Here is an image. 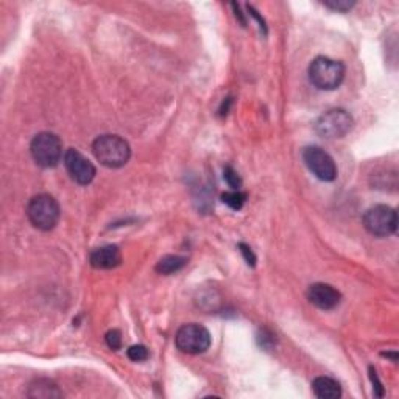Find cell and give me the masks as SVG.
<instances>
[{
	"label": "cell",
	"mask_w": 399,
	"mask_h": 399,
	"mask_svg": "<svg viewBox=\"0 0 399 399\" xmlns=\"http://www.w3.org/2000/svg\"><path fill=\"white\" fill-rule=\"evenodd\" d=\"M92 153L102 166L108 169H120L130 161L131 148L130 144L117 134H103L92 144Z\"/></svg>",
	"instance_id": "obj_1"
},
{
	"label": "cell",
	"mask_w": 399,
	"mask_h": 399,
	"mask_svg": "<svg viewBox=\"0 0 399 399\" xmlns=\"http://www.w3.org/2000/svg\"><path fill=\"white\" fill-rule=\"evenodd\" d=\"M345 72L344 63L318 56L309 66V80L320 91H334L344 83Z\"/></svg>",
	"instance_id": "obj_2"
},
{
	"label": "cell",
	"mask_w": 399,
	"mask_h": 399,
	"mask_svg": "<svg viewBox=\"0 0 399 399\" xmlns=\"http://www.w3.org/2000/svg\"><path fill=\"white\" fill-rule=\"evenodd\" d=\"M61 216L60 204L48 194L33 197L27 204V217L30 223L41 231H50L58 225Z\"/></svg>",
	"instance_id": "obj_3"
},
{
	"label": "cell",
	"mask_w": 399,
	"mask_h": 399,
	"mask_svg": "<svg viewBox=\"0 0 399 399\" xmlns=\"http://www.w3.org/2000/svg\"><path fill=\"white\" fill-rule=\"evenodd\" d=\"M30 155L33 161L42 169H53L58 166L63 155V142L53 133H39L33 138L30 144Z\"/></svg>",
	"instance_id": "obj_4"
},
{
	"label": "cell",
	"mask_w": 399,
	"mask_h": 399,
	"mask_svg": "<svg viewBox=\"0 0 399 399\" xmlns=\"http://www.w3.org/2000/svg\"><path fill=\"white\" fill-rule=\"evenodd\" d=\"M354 119L345 110H329L315 122V133L323 139H340L353 130Z\"/></svg>",
	"instance_id": "obj_5"
},
{
	"label": "cell",
	"mask_w": 399,
	"mask_h": 399,
	"mask_svg": "<svg viewBox=\"0 0 399 399\" xmlns=\"http://www.w3.org/2000/svg\"><path fill=\"white\" fill-rule=\"evenodd\" d=\"M363 226L374 237H388L396 233L398 214L387 204H376L363 216Z\"/></svg>",
	"instance_id": "obj_6"
},
{
	"label": "cell",
	"mask_w": 399,
	"mask_h": 399,
	"mask_svg": "<svg viewBox=\"0 0 399 399\" xmlns=\"http://www.w3.org/2000/svg\"><path fill=\"white\" fill-rule=\"evenodd\" d=\"M175 345L181 353L203 354L211 346V334L198 323L183 325L175 336Z\"/></svg>",
	"instance_id": "obj_7"
},
{
	"label": "cell",
	"mask_w": 399,
	"mask_h": 399,
	"mask_svg": "<svg viewBox=\"0 0 399 399\" xmlns=\"http://www.w3.org/2000/svg\"><path fill=\"white\" fill-rule=\"evenodd\" d=\"M304 164L318 180L331 183L337 178V164L332 156L320 147H308L303 152Z\"/></svg>",
	"instance_id": "obj_8"
},
{
	"label": "cell",
	"mask_w": 399,
	"mask_h": 399,
	"mask_svg": "<svg viewBox=\"0 0 399 399\" xmlns=\"http://www.w3.org/2000/svg\"><path fill=\"white\" fill-rule=\"evenodd\" d=\"M64 167H66L70 178L81 186H88L96 178V167L86 156L78 152L75 148H69L64 153Z\"/></svg>",
	"instance_id": "obj_9"
},
{
	"label": "cell",
	"mask_w": 399,
	"mask_h": 399,
	"mask_svg": "<svg viewBox=\"0 0 399 399\" xmlns=\"http://www.w3.org/2000/svg\"><path fill=\"white\" fill-rule=\"evenodd\" d=\"M308 299L318 309L332 310L340 304L341 295L337 289H334L329 284L317 282L309 287Z\"/></svg>",
	"instance_id": "obj_10"
},
{
	"label": "cell",
	"mask_w": 399,
	"mask_h": 399,
	"mask_svg": "<svg viewBox=\"0 0 399 399\" xmlns=\"http://www.w3.org/2000/svg\"><path fill=\"white\" fill-rule=\"evenodd\" d=\"M91 266L98 270H111L120 266L122 262V253L116 245H105L96 248L89 254Z\"/></svg>",
	"instance_id": "obj_11"
},
{
	"label": "cell",
	"mask_w": 399,
	"mask_h": 399,
	"mask_svg": "<svg viewBox=\"0 0 399 399\" xmlns=\"http://www.w3.org/2000/svg\"><path fill=\"white\" fill-rule=\"evenodd\" d=\"M28 398H38V399H53V398H63V391L53 381L46 379V377H39L34 379L27 391Z\"/></svg>",
	"instance_id": "obj_12"
},
{
	"label": "cell",
	"mask_w": 399,
	"mask_h": 399,
	"mask_svg": "<svg viewBox=\"0 0 399 399\" xmlns=\"http://www.w3.org/2000/svg\"><path fill=\"white\" fill-rule=\"evenodd\" d=\"M313 395L320 399H337L341 396L340 384L327 376H318L312 382Z\"/></svg>",
	"instance_id": "obj_13"
},
{
	"label": "cell",
	"mask_w": 399,
	"mask_h": 399,
	"mask_svg": "<svg viewBox=\"0 0 399 399\" xmlns=\"http://www.w3.org/2000/svg\"><path fill=\"white\" fill-rule=\"evenodd\" d=\"M184 266H186V258L169 254V256H164V258L156 263V272L161 275H172L178 272V270H181Z\"/></svg>",
	"instance_id": "obj_14"
},
{
	"label": "cell",
	"mask_w": 399,
	"mask_h": 399,
	"mask_svg": "<svg viewBox=\"0 0 399 399\" xmlns=\"http://www.w3.org/2000/svg\"><path fill=\"white\" fill-rule=\"evenodd\" d=\"M222 202L226 206H230L231 209L240 211L242 208H244V204L247 202V194H244V192H240V190L226 192V194L222 195Z\"/></svg>",
	"instance_id": "obj_15"
},
{
	"label": "cell",
	"mask_w": 399,
	"mask_h": 399,
	"mask_svg": "<svg viewBox=\"0 0 399 399\" xmlns=\"http://www.w3.org/2000/svg\"><path fill=\"white\" fill-rule=\"evenodd\" d=\"M126 355H128V359L133 362H145L150 358V353H148L147 346L144 345H133L128 348Z\"/></svg>",
	"instance_id": "obj_16"
},
{
	"label": "cell",
	"mask_w": 399,
	"mask_h": 399,
	"mask_svg": "<svg viewBox=\"0 0 399 399\" xmlns=\"http://www.w3.org/2000/svg\"><path fill=\"white\" fill-rule=\"evenodd\" d=\"M223 178L228 186H230L233 190H240L242 188V180L239 174L234 170L231 166H226L223 170Z\"/></svg>",
	"instance_id": "obj_17"
},
{
	"label": "cell",
	"mask_w": 399,
	"mask_h": 399,
	"mask_svg": "<svg viewBox=\"0 0 399 399\" xmlns=\"http://www.w3.org/2000/svg\"><path fill=\"white\" fill-rule=\"evenodd\" d=\"M323 5L332 11L346 13L353 8L355 2H349V0H326V2H323Z\"/></svg>",
	"instance_id": "obj_18"
},
{
	"label": "cell",
	"mask_w": 399,
	"mask_h": 399,
	"mask_svg": "<svg viewBox=\"0 0 399 399\" xmlns=\"http://www.w3.org/2000/svg\"><path fill=\"white\" fill-rule=\"evenodd\" d=\"M105 341H106V345L112 349V351H117V349L122 348V334H120V331L117 329H111L106 332Z\"/></svg>",
	"instance_id": "obj_19"
},
{
	"label": "cell",
	"mask_w": 399,
	"mask_h": 399,
	"mask_svg": "<svg viewBox=\"0 0 399 399\" xmlns=\"http://www.w3.org/2000/svg\"><path fill=\"white\" fill-rule=\"evenodd\" d=\"M239 249H240V253L244 254V258H245L248 266H249V267H254V266H256V256H254V253L251 251V248H249V247L245 245V244H239Z\"/></svg>",
	"instance_id": "obj_20"
},
{
	"label": "cell",
	"mask_w": 399,
	"mask_h": 399,
	"mask_svg": "<svg viewBox=\"0 0 399 399\" xmlns=\"http://www.w3.org/2000/svg\"><path fill=\"white\" fill-rule=\"evenodd\" d=\"M369 379H372L373 386H374V393H376V396L382 398V396H384V387H382V384L379 382V379H377L376 369H374L373 367H369Z\"/></svg>",
	"instance_id": "obj_21"
},
{
	"label": "cell",
	"mask_w": 399,
	"mask_h": 399,
	"mask_svg": "<svg viewBox=\"0 0 399 399\" xmlns=\"http://www.w3.org/2000/svg\"><path fill=\"white\" fill-rule=\"evenodd\" d=\"M247 10H248V13L251 14V16H253L256 20H258V22H259V27H261V30L263 32V34H267V25H266V20H263V19L259 16L258 11H256V10L253 8V6L247 5Z\"/></svg>",
	"instance_id": "obj_22"
}]
</instances>
